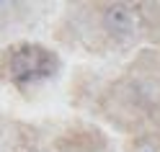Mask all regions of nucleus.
<instances>
[{
    "label": "nucleus",
    "mask_w": 160,
    "mask_h": 152,
    "mask_svg": "<svg viewBox=\"0 0 160 152\" xmlns=\"http://www.w3.org/2000/svg\"><path fill=\"white\" fill-rule=\"evenodd\" d=\"M57 57L39 44H16L5 57V72L16 83H34L57 72Z\"/></svg>",
    "instance_id": "obj_1"
}]
</instances>
